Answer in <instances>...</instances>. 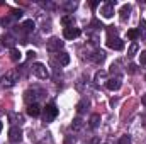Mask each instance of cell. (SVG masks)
<instances>
[{"mask_svg":"<svg viewBox=\"0 0 146 144\" xmlns=\"http://www.w3.org/2000/svg\"><path fill=\"white\" fill-rule=\"evenodd\" d=\"M56 115H58V108H56V105H54V104H48V105L44 107L42 119H44V122H46V124L53 122V120L56 119Z\"/></svg>","mask_w":146,"mask_h":144,"instance_id":"obj_1","label":"cell"},{"mask_svg":"<svg viewBox=\"0 0 146 144\" xmlns=\"http://www.w3.org/2000/svg\"><path fill=\"white\" fill-rule=\"evenodd\" d=\"M33 73L36 75L37 78H41V80H46L49 76V71H48V68H46L44 63H34L33 65Z\"/></svg>","mask_w":146,"mask_h":144,"instance_id":"obj_2","label":"cell"},{"mask_svg":"<svg viewBox=\"0 0 146 144\" xmlns=\"http://www.w3.org/2000/svg\"><path fill=\"white\" fill-rule=\"evenodd\" d=\"M17 80H19V75H17V71L12 70V71L5 73V76L2 78V87H7V88H9V87H12Z\"/></svg>","mask_w":146,"mask_h":144,"instance_id":"obj_3","label":"cell"},{"mask_svg":"<svg viewBox=\"0 0 146 144\" xmlns=\"http://www.w3.org/2000/svg\"><path fill=\"white\" fill-rule=\"evenodd\" d=\"M9 141H12V143H21L22 141V131H21V127L14 126V127L9 129Z\"/></svg>","mask_w":146,"mask_h":144,"instance_id":"obj_4","label":"cell"},{"mask_svg":"<svg viewBox=\"0 0 146 144\" xmlns=\"http://www.w3.org/2000/svg\"><path fill=\"white\" fill-rule=\"evenodd\" d=\"M114 5H115V2H107V3H104V5L100 7V14H102V17L110 19V17L114 15Z\"/></svg>","mask_w":146,"mask_h":144,"instance_id":"obj_5","label":"cell"},{"mask_svg":"<svg viewBox=\"0 0 146 144\" xmlns=\"http://www.w3.org/2000/svg\"><path fill=\"white\" fill-rule=\"evenodd\" d=\"M46 48H48V51H60L63 48V41H60V37H51L46 42Z\"/></svg>","mask_w":146,"mask_h":144,"instance_id":"obj_6","label":"cell"},{"mask_svg":"<svg viewBox=\"0 0 146 144\" xmlns=\"http://www.w3.org/2000/svg\"><path fill=\"white\" fill-rule=\"evenodd\" d=\"M106 87L109 88L110 92H115V90H119V88L122 87V80H121L119 76H115V78H109L107 83H106Z\"/></svg>","mask_w":146,"mask_h":144,"instance_id":"obj_7","label":"cell"},{"mask_svg":"<svg viewBox=\"0 0 146 144\" xmlns=\"http://www.w3.org/2000/svg\"><path fill=\"white\" fill-rule=\"evenodd\" d=\"M107 46H109L110 49L121 51V49H124V41H121L119 37H115V39H112V37H109V39H107Z\"/></svg>","mask_w":146,"mask_h":144,"instance_id":"obj_8","label":"cell"},{"mask_svg":"<svg viewBox=\"0 0 146 144\" xmlns=\"http://www.w3.org/2000/svg\"><path fill=\"white\" fill-rule=\"evenodd\" d=\"M80 34H82V32H80V29H76V27H66L65 32H63L65 39H76Z\"/></svg>","mask_w":146,"mask_h":144,"instance_id":"obj_9","label":"cell"},{"mask_svg":"<svg viewBox=\"0 0 146 144\" xmlns=\"http://www.w3.org/2000/svg\"><path fill=\"white\" fill-rule=\"evenodd\" d=\"M94 81H95L97 85H100V83H107V71H104V70L97 71L95 73V76H94Z\"/></svg>","mask_w":146,"mask_h":144,"instance_id":"obj_10","label":"cell"},{"mask_svg":"<svg viewBox=\"0 0 146 144\" xmlns=\"http://www.w3.org/2000/svg\"><path fill=\"white\" fill-rule=\"evenodd\" d=\"M27 114L31 115V117H37L39 114H41V107H39V104H29L27 105Z\"/></svg>","mask_w":146,"mask_h":144,"instance_id":"obj_11","label":"cell"},{"mask_svg":"<svg viewBox=\"0 0 146 144\" xmlns=\"http://www.w3.org/2000/svg\"><path fill=\"white\" fill-rule=\"evenodd\" d=\"M56 61H58L61 66H66V65L70 63V54H68V53H58Z\"/></svg>","mask_w":146,"mask_h":144,"instance_id":"obj_12","label":"cell"},{"mask_svg":"<svg viewBox=\"0 0 146 144\" xmlns=\"http://www.w3.org/2000/svg\"><path fill=\"white\" fill-rule=\"evenodd\" d=\"M92 59H94L95 63H99V65H100V63H102V61L106 59V53H104L102 49H97V51L94 53V56H92Z\"/></svg>","mask_w":146,"mask_h":144,"instance_id":"obj_13","label":"cell"},{"mask_svg":"<svg viewBox=\"0 0 146 144\" xmlns=\"http://www.w3.org/2000/svg\"><path fill=\"white\" fill-rule=\"evenodd\" d=\"M83 126H85V122H83L80 117L73 119V122H72V129H73V131H82V129H83Z\"/></svg>","mask_w":146,"mask_h":144,"instance_id":"obj_14","label":"cell"},{"mask_svg":"<svg viewBox=\"0 0 146 144\" xmlns=\"http://www.w3.org/2000/svg\"><path fill=\"white\" fill-rule=\"evenodd\" d=\"M129 14H131V5H122V9H121V20H127Z\"/></svg>","mask_w":146,"mask_h":144,"instance_id":"obj_15","label":"cell"},{"mask_svg":"<svg viewBox=\"0 0 146 144\" xmlns=\"http://www.w3.org/2000/svg\"><path fill=\"white\" fill-rule=\"evenodd\" d=\"M21 58H22V53L17 48H12L10 49V59L12 61H21Z\"/></svg>","mask_w":146,"mask_h":144,"instance_id":"obj_16","label":"cell"},{"mask_svg":"<svg viewBox=\"0 0 146 144\" xmlns=\"http://www.w3.org/2000/svg\"><path fill=\"white\" fill-rule=\"evenodd\" d=\"M88 105H90V102H88V100H85V98H83V100H80V102L76 104V112H80V114H82L83 110H87V108H88Z\"/></svg>","mask_w":146,"mask_h":144,"instance_id":"obj_17","label":"cell"},{"mask_svg":"<svg viewBox=\"0 0 146 144\" xmlns=\"http://www.w3.org/2000/svg\"><path fill=\"white\" fill-rule=\"evenodd\" d=\"M99 124H100V115H99V114H94V115L90 117V127L95 129Z\"/></svg>","mask_w":146,"mask_h":144,"instance_id":"obj_18","label":"cell"},{"mask_svg":"<svg viewBox=\"0 0 146 144\" xmlns=\"http://www.w3.org/2000/svg\"><path fill=\"white\" fill-rule=\"evenodd\" d=\"M127 37L136 42V39L139 37V31H138V29H129V31H127Z\"/></svg>","mask_w":146,"mask_h":144,"instance_id":"obj_19","label":"cell"},{"mask_svg":"<svg viewBox=\"0 0 146 144\" xmlns=\"http://www.w3.org/2000/svg\"><path fill=\"white\" fill-rule=\"evenodd\" d=\"M61 24L65 26V29H66V27H73V19L70 15H65V17L61 19Z\"/></svg>","mask_w":146,"mask_h":144,"instance_id":"obj_20","label":"cell"},{"mask_svg":"<svg viewBox=\"0 0 146 144\" xmlns=\"http://www.w3.org/2000/svg\"><path fill=\"white\" fill-rule=\"evenodd\" d=\"M22 27H24L26 32H33V31H34V22H33V20H26V22L22 24Z\"/></svg>","mask_w":146,"mask_h":144,"instance_id":"obj_21","label":"cell"},{"mask_svg":"<svg viewBox=\"0 0 146 144\" xmlns=\"http://www.w3.org/2000/svg\"><path fill=\"white\" fill-rule=\"evenodd\" d=\"M138 49H139L138 42H133V44L129 46V49H127V54H129V56H134V54L138 53Z\"/></svg>","mask_w":146,"mask_h":144,"instance_id":"obj_22","label":"cell"},{"mask_svg":"<svg viewBox=\"0 0 146 144\" xmlns=\"http://www.w3.org/2000/svg\"><path fill=\"white\" fill-rule=\"evenodd\" d=\"M2 42H3V44H7V46H12V44H14V37L10 36V34H7V36H3Z\"/></svg>","mask_w":146,"mask_h":144,"instance_id":"obj_23","label":"cell"},{"mask_svg":"<svg viewBox=\"0 0 146 144\" xmlns=\"http://www.w3.org/2000/svg\"><path fill=\"white\" fill-rule=\"evenodd\" d=\"M119 144H131V137L129 136H121L119 137Z\"/></svg>","mask_w":146,"mask_h":144,"instance_id":"obj_24","label":"cell"},{"mask_svg":"<svg viewBox=\"0 0 146 144\" xmlns=\"http://www.w3.org/2000/svg\"><path fill=\"white\" fill-rule=\"evenodd\" d=\"M138 71V66H136V65H133V63H131V65H129V66H127V73H131V75H134V73Z\"/></svg>","mask_w":146,"mask_h":144,"instance_id":"obj_25","label":"cell"},{"mask_svg":"<svg viewBox=\"0 0 146 144\" xmlns=\"http://www.w3.org/2000/svg\"><path fill=\"white\" fill-rule=\"evenodd\" d=\"M139 59H141V65H145L146 66V51H143V53L139 54Z\"/></svg>","mask_w":146,"mask_h":144,"instance_id":"obj_26","label":"cell"},{"mask_svg":"<svg viewBox=\"0 0 146 144\" xmlns=\"http://www.w3.org/2000/svg\"><path fill=\"white\" fill-rule=\"evenodd\" d=\"M12 15L15 19H19V17H22V10H12Z\"/></svg>","mask_w":146,"mask_h":144,"instance_id":"obj_27","label":"cell"},{"mask_svg":"<svg viewBox=\"0 0 146 144\" xmlns=\"http://www.w3.org/2000/svg\"><path fill=\"white\" fill-rule=\"evenodd\" d=\"M27 58H29V59L36 58V53H34V51H29V53H27Z\"/></svg>","mask_w":146,"mask_h":144,"instance_id":"obj_28","label":"cell"},{"mask_svg":"<svg viewBox=\"0 0 146 144\" xmlns=\"http://www.w3.org/2000/svg\"><path fill=\"white\" fill-rule=\"evenodd\" d=\"M75 7H76V3H68V5H66V9H68V10H73Z\"/></svg>","mask_w":146,"mask_h":144,"instance_id":"obj_29","label":"cell"},{"mask_svg":"<svg viewBox=\"0 0 146 144\" xmlns=\"http://www.w3.org/2000/svg\"><path fill=\"white\" fill-rule=\"evenodd\" d=\"M97 5H99V2H92V3H90V7H92V9H95Z\"/></svg>","mask_w":146,"mask_h":144,"instance_id":"obj_30","label":"cell"},{"mask_svg":"<svg viewBox=\"0 0 146 144\" xmlns=\"http://www.w3.org/2000/svg\"><path fill=\"white\" fill-rule=\"evenodd\" d=\"M141 102H143V105H146V93L141 97Z\"/></svg>","mask_w":146,"mask_h":144,"instance_id":"obj_31","label":"cell"},{"mask_svg":"<svg viewBox=\"0 0 146 144\" xmlns=\"http://www.w3.org/2000/svg\"><path fill=\"white\" fill-rule=\"evenodd\" d=\"M2 127H3V126H2V122H0V132H2Z\"/></svg>","mask_w":146,"mask_h":144,"instance_id":"obj_32","label":"cell"},{"mask_svg":"<svg viewBox=\"0 0 146 144\" xmlns=\"http://www.w3.org/2000/svg\"><path fill=\"white\" fill-rule=\"evenodd\" d=\"M104 144H107V143H104Z\"/></svg>","mask_w":146,"mask_h":144,"instance_id":"obj_33","label":"cell"}]
</instances>
